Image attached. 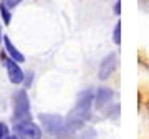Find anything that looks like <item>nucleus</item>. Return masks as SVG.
<instances>
[{"instance_id": "obj_10", "label": "nucleus", "mask_w": 149, "mask_h": 139, "mask_svg": "<svg viewBox=\"0 0 149 139\" xmlns=\"http://www.w3.org/2000/svg\"><path fill=\"white\" fill-rule=\"evenodd\" d=\"M8 10H10V8H7L3 3L0 5V13H2V18H3V22H5L7 25L10 23V12H8Z\"/></svg>"}, {"instance_id": "obj_15", "label": "nucleus", "mask_w": 149, "mask_h": 139, "mask_svg": "<svg viewBox=\"0 0 149 139\" xmlns=\"http://www.w3.org/2000/svg\"><path fill=\"white\" fill-rule=\"evenodd\" d=\"M7 139H18V138H17V136H8Z\"/></svg>"}, {"instance_id": "obj_8", "label": "nucleus", "mask_w": 149, "mask_h": 139, "mask_svg": "<svg viewBox=\"0 0 149 139\" xmlns=\"http://www.w3.org/2000/svg\"><path fill=\"white\" fill-rule=\"evenodd\" d=\"M111 99H113V91L106 90V88H100L98 96H96V104H98V108H104Z\"/></svg>"}, {"instance_id": "obj_6", "label": "nucleus", "mask_w": 149, "mask_h": 139, "mask_svg": "<svg viewBox=\"0 0 149 139\" xmlns=\"http://www.w3.org/2000/svg\"><path fill=\"white\" fill-rule=\"evenodd\" d=\"M116 66V55H108L106 58L100 65V80H106L108 76L113 73V70Z\"/></svg>"}, {"instance_id": "obj_3", "label": "nucleus", "mask_w": 149, "mask_h": 139, "mask_svg": "<svg viewBox=\"0 0 149 139\" xmlns=\"http://www.w3.org/2000/svg\"><path fill=\"white\" fill-rule=\"evenodd\" d=\"M15 136L18 139H42V129L32 121H20L15 124Z\"/></svg>"}, {"instance_id": "obj_14", "label": "nucleus", "mask_w": 149, "mask_h": 139, "mask_svg": "<svg viewBox=\"0 0 149 139\" xmlns=\"http://www.w3.org/2000/svg\"><path fill=\"white\" fill-rule=\"evenodd\" d=\"M3 42V35H2V27H0V43Z\"/></svg>"}, {"instance_id": "obj_4", "label": "nucleus", "mask_w": 149, "mask_h": 139, "mask_svg": "<svg viewBox=\"0 0 149 139\" xmlns=\"http://www.w3.org/2000/svg\"><path fill=\"white\" fill-rule=\"evenodd\" d=\"M40 119L45 124V128L52 134H55V136H61L65 133V129H66L63 119L60 118V116H55V114H42Z\"/></svg>"}, {"instance_id": "obj_2", "label": "nucleus", "mask_w": 149, "mask_h": 139, "mask_svg": "<svg viewBox=\"0 0 149 139\" xmlns=\"http://www.w3.org/2000/svg\"><path fill=\"white\" fill-rule=\"evenodd\" d=\"M13 121H30V99L25 90L17 91L13 96Z\"/></svg>"}, {"instance_id": "obj_9", "label": "nucleus", "mask_w": 149, "mask_h": 139, "mask_svg": "<svg viewBox=\"0 0 149 139\" xmlns=\"http://www.w3.org/2000/svg\"><path fill=\"white\" fill-rule=\"evenodd\" d=\"M113 42L119 45L121 43V22H118L114 25V32H113Z\"/></svg>"}, {"instance_id": "obj_13", "label": "nucleus", "mask_w": 149, "mask_h": 139, "mask_svg": "<svg viewBox=\"0 0 149 139\" xmlns=\"http://www.w3.org/2000/svg\"><path fill=\"white\" fill-rule=\"evenodd\" d=\"M114 13H116V15L121 13V2H119V0H116V3H114Z\"/></svg>"}, {"instance_id": "obj_1", "label": "nucleus", "mask_w": 149, "mask_h": 139, "mask_svg": "<svg viewBox=\"0 0 149 139\" xmlns=\"http://www.w3.org/2000/svg\"><path fill=\"white\" fill-rule=\"evenodd\" d=\"M91 101H93V95H91V91H85V93H81L80 98H78L76 106H74V109L71 111V114H70V118H68V126L80 128L81 124L90 118Z\"/></svg>"}, {"instance_id": "obj_7", "label": "nucleus", "mask_w": 149, "mask_h": 139, "mask_svg": "<svg viewBox=\"0 0 149 139\" xmlns=\"http://www.w3.org/2000/svg\"><path fill=\"white\" fill-rule=\"evenodd\" d=\"M3 43H5V50L8 51V55L12 56V60H15L17 63H23V61H25V56H23V53H20V51L15 48V45L12 43L10 38H8V37H3Z\"/></svg>"}, {"instance_id": "obj_11", "label": "nucleus", "mask_w": 149, "mask_h": 139, "mask_svg": "<svg viewBox=\"0 0 149 139\" xmlns=\"http://www.w3.org/2000/svg\"><path fill=\"white\" fill-rule=\"evenodd\" d=\"M8 138V128L5 123H0V139H7Z\"/></svg>"}, {"instance_id": "obj_12", "label": "nucleus", "mask_w": 149, "mask_h": 139, "mask_svg": "<svg viewBox=\"0 0 149 139\" xmlns=\"http://www.w3.org/2000/svg\"><path fill=\"white\" fill-rule=\"evenodd\" d=\"M20 2L22 0H2V3H3L7 8H13V7H17Z\"/></svg>"}, {"instance_id": "obj_5", "label": "nucleus", "mask_w": 149, "mask_h": 139, "mask_svg": "<svg viewBox=\"0 0 149 139\" xmlns=\"http://www.w3.org/2000/svg\"><path fill=\"white\" fill-rule=\"evenodd\" d=\"M5 66H7V75H8V80L12 83H15V85H20L23 83V78H25V73L22 71V68L17 65L15 60L8 58L5 61Z\"/></svg>"}]
</instances>
